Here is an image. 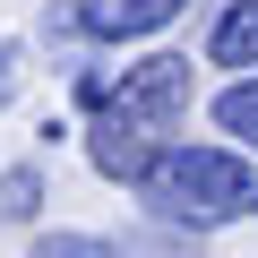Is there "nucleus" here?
<instances>
[{
    "instance_id": "obj_1",
    "label": "nucleus",
    "mask_w": 258,
    "mask_h": 258,
    "mask_svg": "<svg viewBox=\"0 0 258 258\" xmlns=\"http://www.w3.org/2000/svg\"><path fill=\"white\" fill-rule=\"evenodd\" d=\"M138 198L164 215V224H189V232H215V224H241L258 215V164L232 155V147H155V164L138 172Z\"/></svg>"
},
{
    "instance_id": "obj_2",
    "label": "nucleus",
    "mask_w": 258,
    "mask_h": 258,
    "mask_svg": "<svg viewBox=\"0 0 258 258\" xmlns=\"http://www.w3.org/2000/svg\"><path fill=\"white\" fill-rule=\"evenodd\" d=\"M86 103H95V120L172 129V120L189 112V60H181V52H147V60H129L120 78H95Z\"/></svg>"
},
{
    "instance_id": "obj_3",
    "label": "nucleus",
    "mask_w": 258,
    "mask_h": 258,
    "mask_svg": "<svg viewBox=\"0 0 258 258\" xmlns=\"http://www.w3.org/2000/svg\"><path fill=\"white\" fill-rule=\"evenodd\" d=\"M181 9H189V0H78L69 35H86V43H138V35L172 26Z\"/></svg>"
},
{
    "instance_id": "obj_4",
    "label": "nucleus",
    "mask_w": 258,
    "mask_h": 258,
    "mask_svg": "<svg viewBox=\"0 0 258 258\" xmlns=\"http://www.w3.org/2000/svg\"><path fill=\"white\" fill-rule=\"evenodd\" d=\"M155 147H164V129H129V120H95L86 129V164L103 181H129V189H138V172L155 164Z\"/></svg>"
},
{
    "instance_id": "obj_5",
    "label": "nucleus",
    "mask_w": 258,
    "mask_h": 258,
    "mask_svg": "<svg viewBox=\"0 0 258 258\" xmlns=\"http://www.w3.org/2000/svg\"><path fill=\"white\" fill-rule=\"evenodd\" d=\"M207 60L215 69H258V0H224V18L207 26Z\"/></svg>"
},
{
    "instance_id": "obj_6",
    "label": "nucleus",
    "mask_w": 258,
    "mask_h": 258,
    "mask_svg": "<svg viewBox=\"0 0 258 258\" xmlns=\"http://www.w3.org/2000/svg\"><path fill=\"white\" fill-rule=\"evenodd\" d=\"M215 120L232 129L241 147H258V69H249L241 86H224V95H215Z\"/></svg>"
},
{
    "instance_id": "obj_7",
    "label": "nucleus",
    "mask_w": 258,
    "mask_h": 258,
    "mask_svg": "<svg viewBox=\"0 0 258 258\" xmlns=\"http://www.w3.org/2000/svg\"><path fill=\"white\" fill-rule=\"evenodd\" d=\"M43 207V172L35 164H18V172H0V224H26Z\"/></svg>"
},
{
    "instance_id": "obj_8",
    "label": "nucleus",
    "mask_w": 258,
    "mask_h": 258,
    "mask_svg": "<svg viewBox=\"0 0 258 258\" xmlns=\"http://www.w3.org/2000/svg\"><path fill=\"white\" fill-rule=\"evenodd\" d=\"M26 258H120L112 241H95V232H43Z\"/></svg>"
},
{
    "instance_id": "obj_9",
    "label": "nucleus",
    "mask_w": 258,
    "mask_h": 258,
    "mask_svg": "<svg viewBox=\"0 0 258 258\" xmlns=\"http://www.w3.org/2000/svg\"><path fill=\"white\" fill-rule=\"evenodd\" d=\"M18 95V35H0V103Z\"/></svg>"
}]
</instances>
